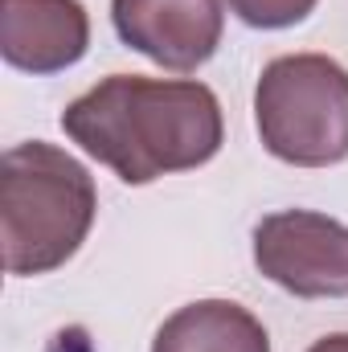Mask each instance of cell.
Wrapping results in <instances>:
<instances>
[{"mask_svg":"<svg viewBox=\"0 0 348 352\" xmlns=\"http://www.w3.org/2000/svg\"><path fill=\"white\" fill-rule=\"evenodd\" d=\"M307 352H348V332H332V336H320Z\"/></svg>","mask_w":348,"mask_h":352,"instance_id":"9c48e42d","label":"cell"},{"mask_svg":"<svg viewBox=\"0 0 348 352\" xmlns=\"http://www.w3.org/2000/svg\"><path fill=\"white\" fill-rule=\"evenodd\" d=\"M111 21L123 45L173 74L205 66L226 29L221 0H111Z\"/></svg>","mask_w":348,"mask_h":352,"instance_id":"5b68a950","label":"cell"},{"mask_svg":"<svg viewBox=\"0 0 348 352\" xmlns=\"http://www.w3.org/2000/svg\"><path fill=\"white\" fill-rule=\"evenodd\" d=\"M62 131L123 184L188 173L221 152L217 94L197 78L111 74L62 111Z\"/></svg>","mask_w":348,"mask_h":352,"instance_id":"6da1fadb","label":"cell"},{"mask_svg":"<svg viewBox=\"0 0 348 352\" xmlns=\"http://www.w3.org/2000/svg\"><path fill=\"white\" fill-rule=\"evenodd\" d=\"M98 213L94 176L62 148L29 140L0 160V242L4 270L17 278L66 266Z\"/></svg>","mask_w":348,"mask_h":352,"instance_id":"7a4b0ae2","label":"cell"},{"mask_svg":"<svg viewBox=\"0 0 348 352\" xmlns=\"http://www.w3.org/2000/svg\"><path fill=\"white\" fill-rule=\"evenodd\" d=\"M262 148L295 168L348 160V70L328 54H283L266 62L254 87Z\"/></svg>","mask_w":348,"mask_h":352,"instance_id":"3957f363","label":"cell"},{"mask_svg":"<svg viewBox=\"0 0 348 352\" xmlns=\"http://www.w3.org/2000/svg\"><path fill=\"white\" fill-rule=\"evenodd\" d=\"M90 50L83 0H0V54L33 78L78 66Z\"/></svg>","mask_w":348,"mask_h":352,"instance_id":"8992f818","label":"cell"},{"mask_svg":"<svg viewBox=\"0 0 348 352\" xmlns=\"http://www.w3.org/2000/svg\"><path fill=\"white\" fill-rule=\"evenodd\" d=\"M152 352H270V336L242 303L197 299L160 324Z\"/></svg>","mask_w":348,"mask_h":352,"instance_id":"52a82bcc","label":"cell"},{"mask_svg":"<svg viewBox=\"0 0 348 352\" xmlns=\"http://www.w3.org/2000/svg\"><path fill=\"white\" fill-rule=\"evenodd\" d=\"M226 4L250 29H291L303 16H312L320 0H226Z\"/></svg>","mask_w":348,"mask_h":352,"instance_id":"ba28073f","label":"cell"},{"mask_svg":"<svg viewBox=\"0 0 348 352\" xmlns=\"http://www.w3.org/2000/svg\"><path fill=\"white\" fill-rule=\"evenodd\" d=\"M254 266L299 299H348V226L316 209H279L254 226Z\"/></svg>","mask_w":348,"mask_h":352,"instance_id":"277c9868","label":"cell"}]
</instances>
